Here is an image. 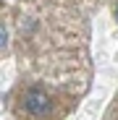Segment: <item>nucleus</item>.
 Instances as JSON below:
<instances>
[{
    "instance_id": "1",
    "label": "nucleus",
    "mask_w": 118,
    "mask_h": 120,
    "mask_svg": "<svg viewBox=\"0 0 118 120\" xmlns=\"http://www.w3.org/2000/svg\"><path fill=\"white\" fill-rule=\"evenodd\" d=\"M24 107H26V112H32V115H47L50 112V97L45 94V91H39V89H29L26 94H24Z\"/></svg>"
},
{
    "instance_id": "2",
    "label": "nucleus",
    "mask_w": 118,
    "mask_h": 120,
    "mask_svg": "<svg viewBox=\"0 0 118 120\" xmlns=\"http://www.w3.org/2000/svg\"><path fill=\"white\" fill-rule=\"evenodd\" d=\"M5 42H8V31H5V26L0 24V50L5 47Z\"/></svg>"
},
{
    "instance_id": "3",
    "label": "nucleus",
    "mask_w": 118,
    "mask_h": 120,
    "mask_svg": "<svg viewBox=\"0 0 118 120\" xmlns=\"http://www.w3.org/2000/svg\"><path fill=\"white\" fill-rule=\"evenodd\" d=\"M115 16H118V13H115Z\"/></svg>"
}]
</instances>
